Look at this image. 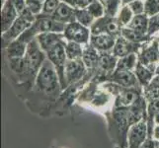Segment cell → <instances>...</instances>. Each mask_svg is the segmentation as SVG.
Segmentation results:
<instances>
[{
	"mask_svg": "<svg viewBox=\"0 0 159 148\" xmlns=\"http://www.w3.org/2000/svg\"><path fill=\"white\" fill-rule=\"evenodd\" d=\"M47 59L45 52L41 48L37 39L28 43L27 52L23 57V71L20 77L36 80V77L42 67L43 63Z\"/></svg>",
	"mask_w": 159,
	"mask_h": 148,
	"instance_id": "6da1fadb",
	"label": "cell"
},
{
	"mask_svg": "<svg viewBox=\"0 0 159 148\" xmlns=\"http://www.w3.org/2000/svg\"><path fill=\"white\" fill-rule=\"evenodd\" d=\"M27 47H28V43L17 39L11 42L6 47L3 48V52L6 58H21L25 56Z\"/></svg>",
	"mask_w": 159,
	"mask_h": 148,
	"instance_id": "ac0fdd59",
	"label": "cell"
},
{
	"mask_svg": "<svg viewBox=\"0 0 159 148\" xmlns=\"http://www.w3.org/2000/svg\"><path fill=\"white\" fill-rule=\"evenodd\" d=\"M144 95L150 101L159 99V76L154 77L148 85L144 87Z\"/></svg>",
	"mask_w": 159,
	"mask_h": 148,
	"instance_id": "484cf974",
	"label": "cell"
},
{
	"mask_svg": "<svg viewBox=\"0 0 159 148\" xmlns=\"http://www.w3.org/2000/svg\"><path fill=\"white\" fill-rule=\"evenodd\" d=\"M36 17L37 16L32 14L27 8L22 13H20L18 18L15 20L12 26L6 32L2 33L1 38H2L3 48L6 47L11 42L20 38L27 30H29L32 27V25L34 24Z\"/></svg>",
	"mask_w": 159,
	"mask_h": 148,
	"instance_id": "277c9868",
	"label": "cell"
},
{
	"mask_svg": "<svg viewBox=\"0 0 159 148\" xmlns=\"http://www.w3.org/2000/svg\"><path fill=\"white\" fill-rule=\"evenodd\" d=\"M105 8V15L109 17H117L118 13L123 6L122 0H99Z\"/></svg>",
	"mask_w": 159,
	"mask_h": 148,
	"instance_id": "cb8c5ba5",
	"label": "cell"
},
{
	"mask_svg": "<svg viewBox=\"0 0 159 148\" xmlns=\"http://www.w3.org/2000/svg\"><path fill=\"white\" fill-rule=\"evenodd\" d=\"M37 41L39 43L41 48L43 52H46L48 48H50L54 43L58 41L65 39L62 33H54V32H47L37 36Z\"/></svg>",
	"mask_w": 159,
	"mask_h": 148,
	"instance_id": "d6986e66",
	"label": "cell"
},
{
	"mask_svg": "<svg viewBox=\"0 0 159 148\" xmlns=\"http://www.w3.org/2000/svg\"><path fill=\"white\" fill-rule=\"evenodd\" d=\"M60 2H61L60 0H45V2H43V11L40 15L52 17V15L56 12V10L57 9Z\"/></svg>",
	"mask_w": 159,
	"mask_h": 148,
	"instance_id": "f1b7e54d",
	"label": "cell"
},
{
	"mask_svg": "<svg viewBox=\"0 0 159 148\" xmlns=\"http://www.w3.org/2000/svg\"><path fill=\"white\" fill-rule=\"evenodd\" d=\"M153 119H154V123L157 124V125H159V113H157L154 117H153Z\"/></svg>",
	"mask_w": 159,
	"mask_h": 148,
	"instance_id": "74e56055",
	"label": "cell"
},
{
	"mask_svg": "<svg viewBox=\"0 0 159 148\" xmlns=\"http://www.w3.org/2000/svg\"><path fill=\"white\" fill-rule=\"evenodd\" d=\"M139 62L155 71L157 62H159V43L157 40L144 43L138 53Z\"/></svg>",
	"mask_w": 159,
	"mask_h": 148,
	"instance_id": "ba28073f",
	"label": "cell"
},
{
	"mask_svg": "<svg viewBox=\"0 0 159 148\" xmlns=\"http://www.w3.org/2000/svg\"><path fill=\"white\" fill-rule=\"evenodd\" d=\"M153 136H154L156 140L159 141V125H156L154 129H153Z\"/></svg>",
	"mask_w": 159,
	"mask_h": 148,
	"instance_id": "8d00e7d4",
	"label": "cell"
},
{
	"mask_svg": "<svg viewBox=\"0 0 159 148\" xmlns=\"http://www.w3.org/2000/svg\"><path fill=\"white\" fill-rule=\"evenodd\" d=\"M117 38L109 34L91 35L89 43L99 52H112Z\"/></svg>",
	"mask_w": 159,
	"mask_h": 148,
	"instance_id": "5bb4252c",
	"label": "cell"
},
{
	"mask_svg": "<svg viewBox=\"0 0 159 148\" xmlns=\"http://www.w3.org/2000/svg\"><path fill=\"white\" fill-rule=\"evenodd\" d=\"M138 63H139L138 53H130L125 56L118 58L116 69H125V70L134 71Z\"/></svg>",
	"mask_w": 159,
	"mask_h": 148,
	"instance_id": "7402d4cb",
	"label": "cell"
},
{
	"mask_svg": "<svg viewBox=\"0 0 159 148\" xmlns=\"http://www.w3.org/2000/svg\"><path fill=\"white\" fill-rule=\"evenodd\" d=\"M143 43H134L123 36H119L116 40V43L113 48L112 53L117 58L123 57L130 53H139Z\"/></svg>",
	"mask_w": 159,
	"mask_h": 148,
	"instance_id": "7c38bea8",
	"label": "cell"
},
{
	"mask_svg": "<svg viewBox=\"0 0 159 148\" xmlns=\"http://www.w3.org/2000/svg\"><path fill=\"white\" fill-rule=\"evenodd\" d=\"M147 134V125L144 122L136 123L131 125L129 130V148H140L144 143Z\"/></svg>",
	"mask_w": 159,
	"mask_h": 148,
	"instance_id": "4fadbf2b",
	"label": "cell"
},
{
	"mask_svg": "<svg viewBox=\"0 0 159 148\" xmlns=\"http://www.w3.org/2000/svg\"><path fill=\"white\" fill-rule=\"evenodd\" d=\"M134 16V15L133 13V11L130 10L129 6L127 4V5H123V6L120 7L117 18H118V21L120 22V26L124 28V27H127L130 23V21L133 20Z\"/></svg>",
	"mask_w": 159,
	"mask_h": 148,
	"instance_id": "4316f807",
	"label": "cell"
},
{
	"mask_svg": "<svg viewBox=\"0 0 159 148\" xmlns=\"http://www.w3.org/2000/svg\"><path fill=\"white\" fill-rule=\"evenodd\" d=\"M62 34L67 42H74L80 43L82 46L88 45L91 38L90 28H87V27L78 23L77 21L71 22V23L65 25Z\"/></svg>",
	"mask_w": 159,
	"mask_h": 148,
	"instance_id": "52a82bcc",
	"label": "cell"
},
{
	"mask_svg": "<svg viewBox=\"0 0 159 148\" xmlns=\"http://www.w3.org/2000/svg\"><path fill=\"white\" fill-rule=\"evenodd\" d=\"M159 13V0H144V14L152 17Z\"/></svg>",
	"mask_w": 159,
	"mask_h": 148,
	"instance_id": "4dcf8cb0",
	"label": "cell"
},
{
	"mask_svg": "<svg viewBox=\"0 0 159 148\" xmlns=\"http://www.w3.org/2000/svg\"><path fill=\"white\" fill-rule=\"evenodd\" d=\"M129 6L130 10L133 11L134 15H140L144 14V1L143 0H134L129 2Z\"/></svg>",
	"mask_w": 159,
	"mask_h": 148,
	"instance_id": "d6a6232c",
	"label": "cell"
},
{
	"mask_svg": "<svg viewBox=\"0 0 159 148\" xmlns=\"http://www.w3.org/2000/svg\"><path fill=\"white\" fill-rule=\"evenodd\" d=\"M144 100L141 98L139 90L136 89H128L123 88L120 86V92L117 95L116 99V106L117 109L119 108H130L135 105H139Z\"/></svg>",
	"mask_w": 159,
	"mask_h": 148,
	"instance_id": "30bf717a",
	"label": "cell"
},
{
	"mask_svg": "<svg viewBox=\"0 0 159 148\" xmlns=\"http://www.w3.org/2000/svg\"><path fill=\"white\" fill-rule=\"evenodd\" d=\"M65 47H66V40L62 39L56 43L53 46H52L50 48H48L45 52L47 59L50 60L57 70L62 88L66 87L64 82V67H65V63L67 61Z\"/></svg>",
	"mask_w": 159,
	"mask_h": 148,
	"instance_id": "5b68a950",
	"label": "cell"
},
{
	"mask_svg": "<svg viewBox=\"0 0 159 148\" xmlns=\"http://www.w3.org/2000/svg\"><path fill=\"white\" fill-rule=\"evenodd\" d=\"M37 89L45 94H53L62 88L56 68L48 59H46L36 77Z\"/></svg>",
	"mask_w": 159,
	"mask_h": 148,
	"instance_id": "7a4b0ae2",
	"label": "cell"
},
{
	"mask_svg": "<svg viewBox=\"0 0 159 148\" xmlns=\"http://www.w3.org/2000/svg\"><path fill=\"white\" fill-rule=\"evenodd\" d=\"M147 113L150 119H153L157 113H159V99L156 100H152L147 106Z\"/></svg>",
	"mask_w": 159,
	"mask_h": 148,
	"instance_id": "e575fe53",
	"label": "cell"
},
{
	"mask_svg": "<svg viewBox=\"0 0 159 148\" xmlns=\"http://www.w3.org/2000/svg\"><path fill=\"white\" fill-rule=\"evenodd\" d=\"M64 28H65L64 24L59 23V22L54 20L52 17L43 16V15H38L31 28L29 30H27L18 39L29 43L33 40H35L37 36L42 34V33H47V32L63 33Z\"/></svg>",
	"mask_w": 159,
	"mask_h": 148,
	"instance_id": "3957f363",
	"label": "cell"
},
{
	"mask_svg": "<svg viewBox=\"0 0 159 148\" xmlns=\"http://www.w3.org/2000/svg\"><path fill=\"white\" fill-rule=\"evenodd\" d=\"M140 148H156V145L153 144L151 141H147V142H144Z\"/></svg>",
	"mask_w": 159,
	"mask_h": 148,
	"instance_id": "d590c367",
	"label": "cell"
},
{
	"mask_svg": "<svg viewBox=\"0 0 159 148\" xmlns=\"http://www.w3.org/2000/svg\"><path fill=\"white\" fill-rule=\"evenodd\" d=\"M75 10L76 9L72 6L61 1L58 5L57 9L56 10V12L52 15V18L64 25L69 24L71 22L75 21Z\"/></svg>",
	"mask_w": 159,
	"mask_h": 148,
	"instance_id": "e0dca14e",
	"label": "cell"
},
{
	"mask_svg": "<svg viewBox=\"0 0 159 148\" xmlns=\"http://www.w3.org/2000/svg\"><path fill=\"white\" fill-rule=\"evenodd\" d=\"M60 1L67 3L70 6H72L75 9H81L86 8L90 3L89 0H60Z\"/></svg>",
	"mask_w": 159,
	"mask_h": 148,
	"instance_id": "836d02e7",
	"label": "cell"
},
{
	"mask_svg": "<svg viewBox=\"0 0 159 148\" xmlns=\"http://www.w3.org/2000/svg\"><path fill=\"white\" fill-rule=\"evenodd\" d=\"M122 29L123 27L120 26L117 17H109L106 15L99 19H96L90 27L91 35L109 34L116 38L120 36Z\"/></svg>",
	"mask_w": 159,
	"mask_h": 148,
	"instance_id": "8992f818",
	"label": "cell"
},
{
	"mask_svg": "<svg viewBox=\"0 0 159 148\" xmlns=\"http://www.w3.org/2000/svg\"><path fill=\"white\" fill-rule=\"evenodd\" d=\"M148 24L149 17L145 14L134 15L130 23L127 26L129 29L134 31L136 35L142 38L145 42L149 41L151 38L148 37Z\"/></svg>",
	"mask_w": 159,
	"mask_h": 148,
	"instance_id": "9a60e30c",
	"label": "cell"
},
{
	"mask_svg": "<svg viewBox=\"0 0 159 148\" xmlns=\"http://www.w3.org/2000/svg\"><path fill=\"white\" fill-rule=\"evenodd\" d=\"M19 13L15 8L14 4L11 0H7L1 6V31L2 33L6 32L15 20L18 18Z\"/></svg>",
	"mask_w": 159,
	"mask_h": 148,
	"instance_id": "2e32d148",
	"label": "cell"
},
{
	"mask_svg": "<svg viewBox=\"0 0 159 148\" xmlns=\"http://www.w3.org/2000/svg\"><path fill=\"white\" fill-rule=\"evenodd\" d=\"M99 59H100V52L94 47L91 46L90 43L84 46L82 60H83L87 69L97 68L98 63H99Z\"/></svg>",
	"mask_w": 159,
	"mask_h": 148,
	"instance_id": "ffe728a7",
	"label": "cell"
},
{
	"mask_svg": "<svg viewBox=\"0 0 159 148\" xmlns=\"http://www.w3.org/2000/svg\"><path fill=\"white\" fill-rule=\"evenodd\" d=\"M95 20L96 19L93 17L86 8H81V9L75 10V21H77L78 23L87 27V28H90L92 24L94 23Z\"/></svg>",
	"mask_w": 159,
	"mask_h": 148,
	"instance_id": "d4e9b609",
	"label": "cell"
},
{
	"mask_svg": "<svg viewBox=\"0 0 159 148\" xmlns=\"http://www.w3.org/2000/svg\"><path fill=\"white\" fill-rule=\"evenodd\" d=\"M43 2H45V0H25L26 8L35 16H38L42 13Z\"/></svg>",
	"mask_w": 159,
	"mask_h": 148,
	"instance_id": "f546056e",
	"label": "cell"
},
{
	"mask_svg": "<svg viewBox=\"0 0 159 148\" xmlns=\"http://www.w3.org/2000/svg\"><path fill=\"white\" fill-rule=\"evenodd\" d=\"M83 51H84V47L80 45V43L66 41L65 52H66L67 59H72V60L82 59V56H83Z\"/></svg>",
	"mask_w": 159,
	"mask_h": 148,
	"instance_id": "603a6c76",
	"label": "cell"
},
{
	"mask_svg": "<svg viewBox=\"0 0 159 148\" xmlns=\"http://www.w3.org/2000/svg\"><path fill=\"white\" fill-rule=\"evenodd\" d=\"M86 9L89 11L90 14L94 17L95 19H99L103 16H105V8H104L103 4L99 1V0H93L91 1Z\"/></svg>",
	"mask_w": 159,
	"mask_h": 148,
	"instance_id": "83f0119b",
	"label": "cell"
},
{
	"mask_svg": "<svg viewBox=\"0 0 159 148\" xmlns=\"http://www.w3.org/2000/svg\"><path fill=\"white\" fill-rule=\"evenodd\" d=\"M134 73L136 75V77H138L140 86L146 87L153 79V73H154V71L148 67H146L145 65L141 64L140 62H139L134 69Z\"/></svg>",
	"mask_w": 159,
	"mask_h": 148,
	"instance_id": "44dd1931",
	"label": "cell"
},
{
	"mask_svg": "<svg viewBox=\"0 0 159 148\" xmlns=\"http://www.w3.org/2000/svg\"><path fill=\"white\" fill-rule=\"evenodd\" d=\"M159 33V13L149 17V24H148V37L151 38L155 34Z\"/></svg>",
	"mask_w": 159,
	"mask_h": 148,
	"instance_id": "1f68e13d",
	"label": "cell"
},
{
	"mask_svg": "<svg viewBox=\"0 0 159 148\" xmlns=\"http://www.w3.org/2000/svg\"><path fill=\"white\" fill-rule=\"evenodd\" d=\"M87 67L82 59H67L64 67V82L65 86L73 84L79 81L86 73Z\"/></svg>",
	"mask_w": 159,
	"mask_h": 148,
	"instance_id": "9c48e42d",
	"label": "cell"
},
{
	"mask_svg": "<svg viewBox=\"0 0 159 148\" xmlns=\"http://www.w3.org/2000/svg\"><path fill=\"white\" fill-rule=\"evenodd\" d=\"M131 1H134V0H122V4L123 5H127L129 2H131ZM143 1H144V0H143Z\"/></svg>",
	"mask_w": 159,
	"mask_h": 148,
	"instance_id": "f35d334b",
	"label": "cell"
},
{
	"mask_svg": "<svg viewBox=\"0 0 159 148\" xmlns=\"http://www.w3.org/2000/svg\"><path fill=\"white\" fill-rule=\"evenodd\" d=\"M112 81L123 88L128 89H139L140 86L138 77L133 70L125 69H115L112 73Z\"/></svg>",
	"mask_w": 159,
	"mask_h": 148,
	"instance_id": "8fae6325",
	"label": "cell"
}]
</instances>
